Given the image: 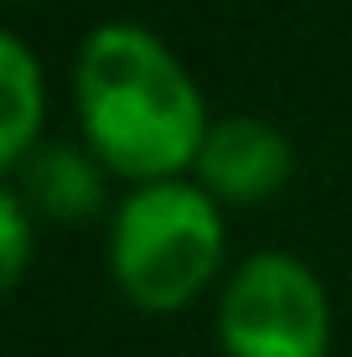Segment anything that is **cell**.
<instances>
[{
	"label": "cell",
	"instance_id": "obj_8",
	"mask_svg": "<svg viewBox=\"0 0 352 357\" xmlns=\"http://www.w3.org/2000/svg\"><path fill=\"white\" fill-rule=\"evenodd\" d=\"M16 6H26V0H16Z\"/></svg>",
	"mask_w": 352,
	"mask_h": 357
},
{
	"label": "cell",
	"instance_id": "obj_2",
	"mask_svg": "<svg viewBox=\"0 0 352 357\" xmlns=\"http://www.w3.org/2000/svg\"><path fill=\"white\" fill-rule=\"evenodd\" d=\"M223 269V213L197 181L135 187L109 218V275L145 316L192 305Z\"/></svg>",
	"mask_w": 352,
	"mask_h": 357
},
{
	"label": "cell",
	"instance_id": "obj_3",
	"mask_svg": "<svg viewBox=\"0 0 352 357\" xmlns=\"http://www.w3.org/2000/svg\"><path fill=\"white\" fill-rule=\"evenodd\" d=\"M217 342L228 357H326V285L296 254H249L217 295Z\"/></svg>",
	"mask_w": 352,
	"mask_h": 357
},
{
	"label": "cell",
	"instance_id": "obj_6",
	"mask_svg": "<svg viewBox=\"0 0 352 357\" xmlns=\"http://www.w3.org/2000/svg\"><path fill=\"white\" fill-rule=\"evenodd\" d=\"M42 135V68L16 31L0 36V166L16 171Z\"/></svg>",
	"mask_w": 352,
	"mask_h": 357
},
{
	"label": "cell",
	"instance_id": "obj_7",
	"mask_svg": "<svg viewBox=\"0 0 352 357\" xmlns=\"http://www.w3.org/2000/svg\"><path fill=\"white\" fill-rule=\"evenodd\" d=\"M26 259H31V207L16 197V187H6L0 192V280H6V290L21 285Z\"/></svg>",
	"mask_w": 352,
	"mask_h": 357
},
{
	"label": "cell",
	"instance_id": "obj_1",
	"mask_svg": "<svg viewBox=\"0 0 352 357\" xmlns=\"http://www.w3.org/2000/svg\"><path fill=\"white\" fill-rule=\"evenodd\" d=\"M83 119V145L99 155L109 176H125L135 187L151 181H181V171L197 166L208 140V109L197 83L176 63L161 36L140 26H99L78 52L72 73Z\"/></svg>",
	"mask_w": 352,
	"mask_h": 357
},
{
	"label": "cell",
	"instance_id": "obj_5",
	"mask_svg": "<svg viewBox=\"0 0 352 357\" xmlns=\"http://www.w3.org/2000/svg\"><path fill=\"white\" fill-rule=\"evenodd\" d=\"M16 197L31 207V218H52V223H78V218H93L104 207V176L99 155L89 145H36V151L21 161L16 171H6Z\"/></svg>",
	"mask_w": 352,
	"mask_h": 357
},
{
	"label": "cell",
	"instance_id": "obj_4",
	"mask_svg": "<svg viewBox=\"0 0 352 357\" xmlns=\"http://www.w3.org/2000/svg\"><path fill=\"white\" fill-rule=\"evenodd\" d=\"M192 171H197V187L213 202L259 207L270 197H280V187L296 171V151H290V135L275 130L270 119L228 114V119H213Z\"/></svg>",
	"mask_w": 352,
	"mask_h": 357
}]
</instances>
